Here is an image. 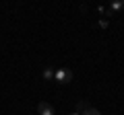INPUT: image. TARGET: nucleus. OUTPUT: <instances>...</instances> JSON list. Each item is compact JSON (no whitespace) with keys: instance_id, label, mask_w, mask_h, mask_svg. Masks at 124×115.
Returning <instances> with one entry per match:
<instances>
[{"instance_id":"1","label":"nucleus","mask_w":124,"mask_h":115,"mask_svg":"<svg viewBox=\"0 0 124 115\" xmlns=\"http://www.w3.org/2000/svg\"><path fill=\"white\" fill-rule=\"evenodd\" d=\"M54 80L60 82V84H66V82H70V80H72V72L68 70V68H58L56 74H54Z\"/></svg>"},{"instance_id":"2","label":"nucleus","mask_w":124,"mask_h":115,"mask_svg":"<svg viewBox=\"0 0 124 115\" xmlns=\"http://www.w3.org/2000/svg\"><path fill=\"white\" fill-rule=\"evenodd\" d=\"M37 113H39V115H54V107L50 105V103L41 101L39 105H37Z\"/></svg>"},{"instance_id":"3","label":"nucleus","mask_w":124,"mask_h":115,"mask_svg":"<svg viewBox=\"0 0 124 115\" xmlns=\"http://www.w3.org/2000/svg\"><path fill=\"white\" fill-rule=\"evenodd\" d=\"M89 107H91V105H89L87 101H79V103H77V113H79V115H83L85 111L89 109Z\"/></svg>"},{"instance_id":"4","label":"nucleus","mask_w":124,"mask_h":115,"mask_svg":"<svg viewBox=\"0 0 124 115\" xmlns=\"http://www.w3.org/2000/svg\"><path fill=\"white\" fill-rule=\"evenodd\" d=\"M54 74H56L54 68H46V70H44V78L46 80H54Z\"/></svg>"},{"instance_id":"5","label":"nucleus","mask_w":124,"mask_h":115,"mask_svg":"<svg viewBox=\"0 0 124 115\" xmlns=\"http://www.w3.org/2000/svg\"><path fill=\"white\" fill-rule=\"evenodd\" d=\"M83 115H101V113H99V111L97 109H95V107H89V109L87 111H85V113Z\"/></svg>"},{"instance_id":"6","label":"nucleus","mask_w":124,"mask_h":115,"mask_svg":"<svg viewBox=\"0 0 124 115\" xmlns=\"http://www.w3.org/2000/svg\"><path fill=\"white\" fill-rule=\"evenodd\" d=\"M120 8H124V2H114L110 10H120Z\"/></svg>"},{"instance_id":"7","label":"nucleus","mask_w":124,"mask_h":115,"mask_svg":"<svg viewBox=\"0 0 124 115\" xmlns=\"http://www.w3.org/2000/svg\"><path fill=\"white\" fill-rule=\"evenodd\" d=\"M99 27H101V29H108V21H106V19H101V21H99Z\"/></svg>"},{"instance_id":"8","label":"nucleus","mask_w":124,"mask_h":115,"mask_svg":"<svg viewBox=\"0 0 124 115\" xmlns=\"http://www.w3.org/2000/svg\"><path fill=\"white\" fill-rule=\"evenodd\" d=\"M72 115H79V113H72Z\"/></svg>"}]
</instances>
